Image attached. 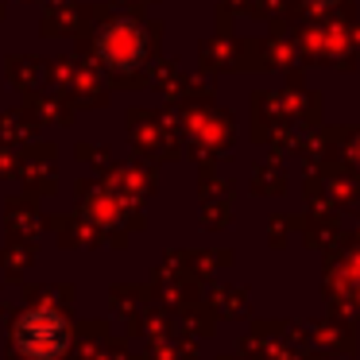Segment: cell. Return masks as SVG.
Masks as SVG:
<instances>
[{"label": "cell", "instance_id": "cell-1", "mask_svg": "<svg viewBox=\"0 0 360 360\" xmlns=\"http://www.w3.org/2000/svg\"><path fill=\"white\" fill-rule=\"evenodd\" d=\"M12 341L27 360H58L70 345V326L58 310L43 306V310H27L12 329Z\"/></svg>", "mask_w": 360, "mask_h": 360}, {"label": "cell", "instance_id": "cell-2", "mask_svg": "<svg viewBox=\"0 0 360 360\" xmlns=\"http://www.w3.org/2000/svg\"><path fill=\"white\" fill-rule=\"evenodd\" d=\"M318 4H321V0H318Z\"/></svg>", "mask_w": 360, "mask_h": 360}]
</instances>
